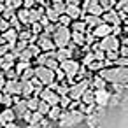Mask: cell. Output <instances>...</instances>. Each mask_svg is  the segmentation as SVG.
<instances>
[{
	"mask_svg": "<svg viewBox=\"0 0 128 128\" xmlns=\"http://www.w3.org/2000/svg\"><path fill=\"white\" fill-rule=\"evenodd\" d=\"M70 35H72V32H70L68 26H63V25L56 23V30L53 32L51 39H53V42H54L56 48H65L70 42Z\"/></svg>",
	"mask_w": 128,
	"mask_h": 128,
	"instance_id": "1",
	"label": "cell"
},
{
	"mask_svg": "<svg viewBox=\"0 0 128 128\" xmlns=\"http://www.w3.org/2000/svg\"><path fill=\"white\" fill-rule=\"evenodd\" d=\"M35 77L44 86H49V84L54 82V70L48 68L46 65H35Z\"/></svg>",
	"mask_w": 128,
	"mask_h": 128,
	"instance_id": "2",
	"label": "cell"
},
{
	"mask_svg": "<svg viewBox=\"0 0 128 128\" xmlns=\"http://www.w3.org/2000/svg\"><path fill=\"white\" fill-rule=\"evenodd\" d=\"M119 46H121V40H119V37H118V35H114V34H109L107 37L98 39V48H100V49H104V51L118 49Z\"/></svg>",
	"mask_w": 128,
	"mask_h": 128,
	"instance_id": "3",
	"label": "cell"
},
{
	"mask_svg": "<svg viewBox=\"0 0 128 128\" xmlns=\"http://www.w3.org/2000/svg\"><path fill=\"white\" fill-rule=\"evenodd\" d=\"M60 68L65 72V76H67V77H72V76L81 68V63H79L77 60H74V58H68V60L60 62Z\"/></svg>",
	"mask_w": 128,
	"mask_h": 128,
	"instance_id": "4",
	"label": "cell"
},
{
	"mask_svg": "<svg viewBox=\"0 0 128 128\" xmlns=\"http://www.w3.org/2000/svg\"><path fill=\"white\" fill-rule=\"evenodd\" d=\"M102 21L104 23H107V25H110V26H114V25H121L123 21H121V18H119V12L112 7V9H107V11H104L102 12Z\"/></svg>",
	"mask_w": 128,
	"mask_h": 128,
	"instance_id": "5",
	"label": "cell"
},
{
	"mask_svg": "<svg viewBox=\"0 0 128 128\" xmlns=\"http://www.w3.org/2000/svg\"><path fill=\"white\" fill-rule=\"evenodd\" d=\"M35 44H37V46L40 48V51H44V53H49V51H54V49H56V46H54L53 39H51L49 35H44V34L37 35Z\"/></svg>",
	"mask_w": 128,
	"mask_h": 128,
	"instance_id": "6",
	"label": "cell"
},
{
	"mask_svg": "<svg viewBox=\"0 0 128 128\" xmlns=\"http://www.w3.org/2000/svg\"><path fill=\"white\" fill-rule=\"evenodd\" d=\"M21 79H9L6 81V86H4V93H9V95H21Z\"/></svg>",
	"mask_w": 128,
	"mask_h": 128,
	"instance_id": "7",
	"label": "cell"
},
{
	"mask_svg": "<svg viewBox=\"0 0 128 128\" xmlns=\"http://www.w3.org/2000/svg\"><path fill=\"white\" fill-rule=\"evenodd\" d=\"M91 34L95 35V39H104V37H107L109 34H112V26L102 21L100 25H96L95 28H91Z\"/></svg>",
	"mask_w": 128,
	"mask_h": 128,
	"instance_id": "8",
	"label": "cell"
},
{
	"mask_svg": "<svg viewBox=\"0 0 128 128\" xmlns=\"http://www.w3.org/2000/svg\"><path fill=\"white\" fill-rule=\"evenodd\" d=\"M11 121H16V114H14L12 107H2L0 109V126H4Z\"/></svg>",
	"mask_w": 128,
	"mask_h": 128,
	"instance_id": "9",
	"label": "cell"
},
{
	"mask_svg": "<svg viewBox=\"0 0 128 128\" xmlns=\"http://www.w3.org/2000/svg\"><path fill=\"white\" fill-rule=\"evenodd\" d=\"M109 93L105 91V90H95V96H93V102H95V105H98V107H107V104H109Z\"/></svg>",
	"mask_w": 128,
	"mask_h": 128,
	"instance_id": "10",
	"label": "cell"
},
{
	"mask_svg": "<svg viewBox=\"0 0 128 128\" xmlns=\"http://www.w3.org/2000/svg\"><path fill=\"white\" fill-rule=\"evenodd\" d=\"M65 14H67L70 20H77V18H82V16H84V12H82L81 6H67Z\"/></svg>",
	"mask_w": 128,
	"mask_h": 128,
	"instance_id": "11",
	"label": "cell"
},
{
	"mask_svg": "<svg viewBox=\"0 0 128 128\" xmlns=\"http://www.w3.org/2000/svg\"><path fill=\"white\" fill-rule=\"evenodd\" d=\"M68 28H70V32H86L88 30V25H86V21L82 20V18H77V20H72V23L68 25Z\"/></svg>",
	"mask_w": 128,
	"mask_h": 128,
	"instance_id": "12",
	"label": "cell"
},
{
	"mask_svg": "<svg viewBox=\"0 0 128 128\" xmlns=\"http://www.w3.org/2000/svg\"><path fill=\"white\" fill-rule=\"evenodd\" d=\"M2 35H4V39H6V42L9 44V49H11V46L18 40V30L12 28V26H9L6 32H2Z\"/></svg>",
	"mask_w": 128,
	"mask_h": 128,
	"instance_id": "13",
	"label": "cell"
},
{
	"mask_svg": "<svg viewBox=\"0 0 128 128\" xmlns=\"http://www.w3.org/2000/svg\"><path fill=\"white\" fill-rule=\"evenodd\" d=\"M104 7L96 2V0H90V4L86 7V14H93V16H102Z\"/></svg>",
	"mask_w": 128,
	"mask_h": 128,
	"instance_id": "14",
	"label": "cell"
},
{
	"mask_svg": "<svg viewBox=\"0 0 128 128\" xmlns=\"http://www.w3.org/2000/svg\"><path fill=\"white\" fill-rule=\"evenodd\" d=\"M12 110H14V114H16V118H20V116H23L28 109H26V100L21 96L18 102H14L12 104Z\"/></svg>",
	"mask_w": 128,
	"mask_h": 128,
	"instance_id": "15",
	"label": "cell"
},
{
	"mask_svg": "<svg viewBox=\"0 0 128 128\" xmlns=\"http://www.w3.org/2000/svg\"><path fill=\"white\" fill-rule=\"evenodd\" d=\"M86 67V70L88 72H91V74H96L98 70H102L104 67H105V60H93V62H90L88 65H84Z\"/></svg>",
	"mask_w": 128,
	"mask_h": 128,
	"instance_id": "16",
	"label": "cell"
},
{
	"mask_svg": "<svg viewBox=\"0 0 128 128\" xmlns=\"http://www.w3.org/2000/svg\"><path fill=\"white\" fill-rule=\"evenodd\" d=\"M62 114H63V109L60 105H51L49 112L46 114V118H49L51 121H60L62 119Z\"/></svg>",
	"mask_w": 128,
	"mask_h": 128,
	"instance_id": "17",
	"label": "cell"
},
{
	"mask_svg": "<svg viewBox=\"0 0 128 128\" xmlns=\"http://www.w3.org/2000/svg\"><path fill=\"white\" fill-rule=\"evenodd\" d=\"M16 18H18V21H20L23 26H28V25H30V21H28V9H26V7L16 9Z\"/></svg>",
	"mask_w": 128,
	"mask_h": 128,
	"instance_id": "18",
	"label": "cell"
},
{
	"mask_svg": "<svg viewBox=\"0 0 128 128\" xmlns=\"http://www.w3.org/2000/svg\"><path fill=\"white\" fill-rule=\"evenodd\" d=\"M70 42H72L74 46L84 48V46H86V40H84V34H82V32H72V35H70Z\"/></svg>",
	"mask_w": 128,
	"mask_h": 128,
	"instance_id": "19",
	"label": "cell"
},
{
	"mask_svg": "<svg viewBox=\"0 0 128 128\" xmlns=\"http://www.w3.org/2000/svg\"><path fill=\"white\" fill-rule=\"evenodd\" d=\"M54 58L58 62H63V60H68L70 58V48H56L54 49Z\"/></svg>",
	"mask_w": 128,
	"mask_h": 128,
	"instance_id": "20",
	"label": "cell"
},
{
	"mask_svg": "<svg viewBox=\"0 0 128 128\" xmlns=\"http://www.w3.org/2000/svg\"><path fill=\"white\" fill-rule=\"evenodd\" d=\"M21 82H23V86H21V96H23V98L34 96V93H35L34 84H32L30 81H21Z\"/></svg>",
	"mask_w": 128,
	"mask_h": 128,
	"instance_id": "21",
	"label": "cell"
},
{
	"mask_svg": "<svg viewBox=\"0 0 128 128\" xmlns=\"http://www.w3.org/2000/svg\"><path fill=\"white\" fill-rule=\"evenodd\" d=\"M82 20L86 21V25H88V28H90V30L102 23V18H100V16H93V14H84V16H82Z\"/></svg>",
	"mask_w": 128,
	"mask_h": 128,
	"instance_id": "22",
	"label": "cell"
},
{
	"mask_svg": "<svg viewBox=\"0 0 128 128\" xmlns=\"http://www.w3.org/2000/svg\"><path fill=\"white\" fill-rule=\"evenodd\" d=\"M93 96H95V90L88 86V88L84 90V93L81 95V98H79V100H81L82 104H88V105H90V104H95V102H93Z\"/></svg>",
	"mask_w": 128,
	"mask_h": 128,
	"instance_id": "23",
	"label": "cell"
},
{
	"mask_svg": "<svg viewBox=\"0 0 128 128\" xmlns=\"http://www.w3.org/2000/svg\"><path fill=\"white\" fill-rule=\"evenodd\" d=\"M34 76H35V67H34V65H28V67L20 74V79H21V81H30Z\"/></svg>",
	"mask_w": 128,
	"mask_h": 128,
	"instance_id": "24",
	"label": "cell"
},
{
	"mask_svg": "<svg viewBox=\"0 0 128 128\" xmlns=\"http://www.w3.org/2000/svg\"><path fill=\"white\" fill-rule=\"evenodd\" d=\"M44 14H46V18L51 21V23H58V18H60V14L51 7V6H48L46 7V11H44Z\"/></svg>",
	"mask_w": 128,
	"mask_h": 128,
	"instance_id": "25",
	"label": "cell"
},
{
	"mask_svg": "<svg viewBox=\"0 0 128 128\" xmlns=\"http://www.w3.org/2000/svg\"><path fill=\"white\" fill-rule=\"evenodd\" d=\"M25 100H26V109H28V110H37V107H39V100H40L39 96L34 95V96H28V98H25Z\"/></svg>",
	"mask_w": 128,
	"mask_h": 128,
	"instance_id": "26",
	"label": "cell"
},
{
	"mask_svg": "<svg viewBox=\"0 0 128 128\" xmlns=\"http://www.w3.org/2000/svg\"><path fill=\"white\" fill-rule=\"evenodd\" d=\"M28 28H30V32H32L34 35H40V34H42V30H44V26H42L39 21L30 23V25H28Z\"/></svg>",
	"mask_w": 128,
	"mask_h": 128,
	"instance_id": "27",
	"label": "cell"
},
{
	"mask_svg": "<svg viewBox=\"0 0 128 128\" xmlns=\"http://www.w3.org/2000/svg\"><path fill=\"white\" fill-rule=\"evenodd\" d=\"M70 102H72V98H70L68 95H62V96H60V104H58V105H60L63 110H68V105H70Z\"/></svg>",
	"mask_w": 128,
	"mask_h": 128,
	"instance_id": "28",
	"label": "cell"
},
{
	"mask_svg": "<svg viewBox=\"0 0 128 128\" xmlns=\"http://www.w3.org/2000/svg\"><path fill=\"white\" fill-rule=\"evenodd\" d=\"M49 109H51V105H49L46 100H39V107H37V110H39L42 116H46V114L49 112Z\"/></svg>",
	"mask_w": 128,
	"mask_h": 128,
	"instance_id": "29",
	"label": "cell"
},
{
	"mask_svg": "<svg viewBox=\"0 0 128 128\" xmlns=\"http://www.w3.org/2000/svg\"><path fill=\"white\" fill-rule=\"evenodd\" d=\"M12 104H14V100H12V95H9V93H4V96H2V102H0V105H2V107H12Z\"/></svg>",
	"mask_w": 128,
	"mask_h": 128,
	"instance_id": "30",
	"label": "cell"
},
{
	"mask_svg": "<svg viewBox=\"0 0 128 128\" xmlns=\"http://www.w3.org/2000/svg\"><path fill=\"white\" fill-rule=\"evenodd\" d=\"M58 14H63L65 12V9H67V4H65V0H63V2H54V4H49Z\"/></svg>",
	"mask_w": 128,
	"mask_h": 128,
	"instance_id": "31",
	"label": "cell"
},
{
	"mask_svg": "<svg viewBox=\"0 0 128 128\" xmlns=\"http://www.w3.org/2000/svg\"><path fill=\"white\" fill-rule=\"evenodd\" d=\"M4 76H6V79H7V81H9V79H20V74L16 72V68H14V67L7 68V70L4 72Z\"/></svg>",
	"mask_w": 128,
	"mask_h": 128,
	"instance_id": "32",
	"label": "cell"
},
{
	"mask_svg": "<svg viewBox=\"0 0 128 128\" xmlns=\"http://www.w3.org/2000/svg\"><path fill=\"white\" fill-rule=\"evenodd\" d=\"M96 2L104 7V11H107V9H112V7H114V2H116V0H96Z\"/></svg>",
	"mask_w": 128,
	"mask_h": 128,
	"instance_id": "33",
	"label": "cell"
},
{
	"mask_svg": "<svg viewBox=\"0 0 128 128\" xmlns=\"http://www.w3.org/2000/svg\"><path fill=\"white\" fill-rule=\"evenodd\" d=\"M70 23H72V20H70V18H68V16H67L65 12H63V14H60V18H58V25H63V26H68Z\"/></svg>",
	"mask_w": 128,
	"mask_h": 128,
	"instance_id": "34",
	"label": "cell"
},
{
	"mask_svg": "<svg viewBox=\"0 0 128 128\" xmlns=\"http://www.w3.org/2000/svg\"><path fill=\"white\" fill-rule=\"evenodd\" d=\"M118 53H119V56H124V58H128V46L121 44V46L118 48Z\"/></svg>",
	"mask_w": 128,
	"mask_h": 128,
	"instance_id": "35",
	"label": "cell"
},
{
	"mask_svg": "<svg viewBox=\"0 0 128 128\" xmlns=\"http://www.w3.org/2000/svg\"><path fill=\"white\" fill-rule=\"evenodd\" d=\"M12 9H20V7H23V0H11V4H9Z\"/></svg>",
	"mask_w": 128,
	"mask_h": 128,
	"instance_id": "36",
	"label": "cell"
},
{
	"mask_svg": "<svg viewBox=\"0 0 128 128\" xmlns=\"http://www.w3.org/2000/svg\"><path fill=\"white\" fill-rule=\"evenodd\" d=\"M6 76H4V72L0 70V91H4V86H6Z\"/></svg>",
	"mask_w": 128,
	"mask_h": 128,
	"instance_id": "37",
	"label": "cell"
},
{
	"mask_svg": "<svg viewBox=\"0 0 128 128\" xmlns=\"http://www.w3.org/2000/svg\"><path fill=\"white\" fill-rule=\"evenodd\" d=\"M9 51V44H0V58Z\"/></svg>",
	"mask_w": 128,
	"mask_h": 128,
	"instance_id": "38",
	"label": "cell"
},
{
	"mask_svg": "<svg viewBox=\"0 0 128 128\" xmlns=\"http://www.w3.org/2000/svg\"><path fill=\"white\" fill-rule=\"evenodd\" d=\"M65 4H67V6H79L81 0H65Z\"/></svg>",
	"mask_w": 128,
	"mask_h": 128,
	"instance_id": "39",
	"label": "cell"
},
{
	"mask_svg": "<svg viewBox=\"0 0 128 128\" xmlns=\"http://www.w3.org/2000/svg\"><path fill=\"white\" fill-rule=\"evenodd\" d=\"M2 128H20V126L16 124V121H11V123H7V124H4Z\"/></svg>",
	"mask_w": 128,
	"mask_h": 128,
	"instance_id": "40",
	"label": "cell"
},
{
	"mask_svg": "<svg viewBox=\"0 0 128 128\" xmlns=\"http://www.w3.org/2000/svg\"><path fill=\"white\" fill-rule=\"evenodd\" d=\"M121 11L128 16V0H124V4H123V7H121Z\"/></svg>",
	"mask_w": 128,
	"mask_h": 128,
	"instance_id": "41",
	"label": "cell"
},
{
	"mask_svg": "<svg viewBox=\"0 0 128 128\" xmlns=\"http://www.w3.org/2000/svg\"><path fill=\"white\" fill-rule=\"evenodd\" d=\"M54 128H67V126H62V124H56Z\"/></svg>",
	"mask_w": 128,
	"mask_h": 128,
	"instance_id": "42",
	"label": "cell"
},
{
	"mask_svg": "<svg viewBox=\"0 0 128 128\" xmlns=\"http://www.w3.org/2000/svg\"><path fill=\"white\" fill-rule=\"evenodd\" d=\"M2 96H4V91H0V102H2Z\"/></svg>",
	"mask_w": 128,
	"mask_h": 128,
	"instance_id": "43",
	"label": "cell"
},
{
	"mask_svg": "<svg viewBox=\"0 0 128 128\" xmlns=\"http://www.w3.org/2000/svg\"><path fill=\"white\" fill-rule=\"evenodd\" d=\"M0 109H2V105H0Z\"/></svg>",
	"mask_w": 128,
	"mask_h": 128,
	"instance_id": "44",
	"label": "cell"
},
{
	"mask_svg": "<svg viewBox=\"0 0 128 128\" xmlns=\"http://www.w3.org/2000/svg\"><path fill=\"white\" fill-rule=\"evenodd\" d=\"M0 128H2V126H0Z\"/></svg>",
	"mask_w": 128,
	"mask_h": 128,
	"instance_id": "45",
	"label": "cell"
}]
</instances>
